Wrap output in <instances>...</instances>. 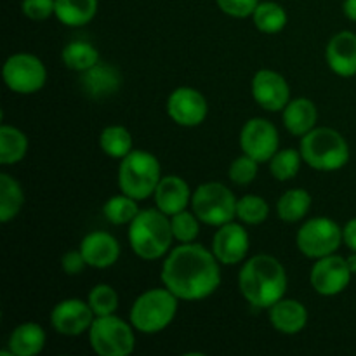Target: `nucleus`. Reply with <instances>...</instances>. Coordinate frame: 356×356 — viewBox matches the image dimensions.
<instances>
[{
    "label": "nucleus",
    "mask_w": 356,
    "mask_h": 356,
    "mask_svg": "<svg viewBox=\"0 0 356 356\" xmlns=\"http://www.w3.org/2000/svg\"><path fill=\"white\" fill-rule=\"evenodd\" d=\"M250 238L247 229L238 222L232 221L219 226L212 240V252L218 261L226 266L242 263L249 254Z\"/></svg>",
    "instance_id": "nucleus-15"
},
{
    "label": "nucleus",
    "mask_w": 356,
    "mask_h": 356,
    "mask_svg": "<svg viewBox=\"0 0 356 356\" xmlns=\"http://www.w3.org/2000/svg\"><path fill=\"white\" fill-rule=\"evenodd\" d=\"M270 205L259 195H245L236 202V218L250 226L261 225L268 219Z\"/></svg>",
    "instance_id": "nucleus-33"
},
{
    "label": "nucleus",
    "mask_w": 356,
    "mask_h": 356,
    "mask_svg": "<svg viewBox=\"0 0 356 356\" xmlns=\"http://www.w3.org/2000/svg\"><path fill=\"white\" fill-rule=\"evenodd\" d=\"M172 240L170 218L160 209H143L129 225L131 249L145 261H155L165 256Z\"/></svg>",
    "instance_id": "nucleus-3"
},
{
    "label": "nucleus",
    "mask_w": 356,
    "mask_h": 356,
    "mask_svg": "<svg viewBox=\"0 0 356 356\" xmlns=\"http://www.w3.org/2000/svg\"><path fill=\"white\" fill-rule=\"evenodd\" d=\"M3 82L16 94H35L47 82V70L40 58L28 52H16L3 63Z\"/></svg>",
    "instance_id": "nucleus-10"
},
{
    "label": "nucleus",
    "mask_w": 356,
    "mask_h": 356,
    "mask_svg": "<svg viewBox=\"0 0 356 356\" xmlns=\"http://www.w3.org/2000/svg\"><path fill=\"white\" fill-rule=\"evenodd\" d=\"M97 14V0H56L54 16L59 23L79 28L90 23Z\"/></svg>",
    "instance_id": "nucleus-24"
},
{
    "label": "nucleus",
    "mask_w": 356,
    "mask_h": 356,
    "mask_svg": "<svg viewBox=\"0 0 356 356\" xmlns=\"http://www.w3.org/2000/svg\"><path fill=\"white\" fill-rule=\"evenodd\" d=\"M87 302L96 316L113 315L118 309V294L111 285L97 284L96 287L90 289Z\"/></svg>",
    "instance_id": "nucleus-34"
},
{
    "label": "nucleus",
    "mask_w": 356,
    "mask_h": 356,
    "mask_svg": "<svg viewBox=\"0 0 356 356\" xmlns=\"http://www.w3.org/2000/svg\"><path fill=\"white\" fill-rule=\"evenodd\" d=\"M191 190L186 181L179 176H163L155 190L156 209L170 216L181 211H186L191 204Z\"/></svg>",
    "instance_id": "nucleus-20"
},
{
    "label": "nucleus",
    "mask_w": 356,
    "mask_h": 356,
    "mask_svg": "<svg viewBox=\"0 0 356 356\" xmlns=\"http://www.w3.org/2000/svg\"><path fill=\"white\" fill-rule=\"evenodd\" d=\"M214 252L200 243H181L163 261L162 284L181 301H202L221 285V268Z\"/></svg>",
    "instance_id": "nucleus-1"
},
{
    "label": "nucleus",
    "mask_w": 356,
    "mask_h": 356,
    "mask_svg": "<svg viewBox=\"0 0 356 356\" xmlns=\"http://www.w3.org/2000/svg\"><path fill=\"white\" fill-rule=\"evenodd\" d=\"M270 322L275 330L287 336L299 334L308 323V309L298 299H280L270 308Z\"/></svg>",
    "instance_id": "nucleus-21"
},
{
    "label": "nucleus",
    "mask_w": 356,
    "mask_h": 356,
    "mask_svg": "<svg viewBox=\"0 0 356 356\" xmlns=\"http://www.w3.org/2000/svg\"><path fill=\"white\" fill-rule=\"evenodd\" d=\"M329 68L343 79L356 75V33L343 30L334 35L325 49Z\"/></svg>",
    "instance_id": "nucleus-18"
},
{
    "label": "nucleus",
    "mask_w": 356,
    "mask_h": 356,
    "mask_svg": "<svg viewBox=\"0 0 356 356\" xmlns=\"http://www.w3.org/2000/svg\"><path fill=\"white\" fill-rule=\"evenodd\" d=\"M61 59L66 68L82 73L99 63V52L90 42L72 40L63 47Z\"/></svg>",
    "instance_id": "nucleus-28"
},
{
    "label": "nucleus",
    "mask_w": 356,
    "mask_h": 356,
    "mask_svg": "<svg viewBox=\"0 0 356 356\" xmlns=\"http://www.w3.org/2000/svg\"><path fill=\"white\" fill-rule=\"evenodd\" d=\"M139 211L141 209H139L138 200L125 193L108 198L103 205L104 218L108 219V222L115 226L131 225L136 216L139 214Z\"/></svg>",
    "instance_id": "nucleus-31"
},
{
    "label": "nucleus",
    "mask_w": 356,
    "mask_h": 356,
    "mask_svg": "<svg viewBox=\"0 0 356 356\" xmlns=\"http://www.w3.org/2000/svg\"><path fill=\"white\" fill-rule=\"evenodd\" d=\"M318 120V110L308 97H296L284 108V125L292 136L302 138L313 131Z\"/></svg>",
    "instance_id": "nucleus-22"
},
{
    "label": "nucleus",
    "mask_w": 356,
    "mask_h": 356,
    "mask_svg": "<svg viewBox=\"0 0 356 356\" xmlns=\"http://www.w3.org/2000/svg\"><path fill=\"white\" fill-rule=\"evenodd\" d=\"M343 242V228L325 216L308 219L296 235L298 249L309 259H320L336 254Z\"/></svg>",
    "instance_id": "nucleus-9"
},
{
    "label": "nucleus",
    "mask_w": 356,
    "mask_h": 356,
    "mask_svg": "<svg viewBox=\"0 0 356 356\" xmlns=\"http://www.w3.org/2000/svg\"><path fill=\"white\" fill-rule=\"evenodd\" d=\"M207 113V99L193 87H177L167 97V115L181 127H197Z\"/></svg>",
    "instance_id": "nucleus-13"
},
{
    "label": "nucleus",
    "mask_w": 356,
    "mask_h": 356,
    "mask_svg": "<svg viewBox=\"0 0 356 356\" xmlns=\"http://www.w3.org/2000/svg\"><path fill=\"white\" fill-rule=\"evenodd\" d=\"M179 298L167 287L152 289L139 296L131 308L132 327L141 334H159L172 323Z\"/></svg>",
    "instance_id": "nucleus-6"
},
{
    "label": "nucleus",
    "mask_w": 356,
    "mask_h": 356,
    "mask_svg": "<svg viewBox=\"0 0 356 356\" xmlns=\"http://www.w3.org/2000/svg\"><path fill=\"white\" fill-rule=\"evenodd\" d=\"M302 160L322 172L339 170L350 162V146L341 132L330 127H315L301 138Z\"/></svg>",
    "instance_id": "nucleus-4"
},
{
    "label": "nucleus",
    "mask_w": 356,
    "mask_h": 356,
    "mask_svg": "<svg viewBox=\"0 0 356 356\" xmlns=\"http://www.w3.org/2000/svg\"><path fill=\"white\" fill-rule=\"evenodd\" d=\"M343 240L348 245V249L356 252V218L350 219L343 228Z\"/></svg>",
    "instance_id": "nucleus-40"
},
{
    "label": "nucleus",
    "mask_w": 356,
    "mask_h": 356,
    "mask_svg": "<svg viewBox=\"0 0 356 356\" xmlns=\"http://www.w3.org/2000/svg\"><path fill=\"white\" fill-rule=\"evenodd\" d=\"M99 146L108 156L122 160L132 152V136L124 125H108L99 136Z\"/></svg>",
    "instance_id": "nucleus-29"
},
{
    "label": "nucleus",
    "mask_w": 356,
    "mask_h": 356,
    "mask_svg": "<svg viewBox=\"0 0 356 356\" xmlns=\"http://www.w3.org/2000/svg\"><path fill=\"white\" fill-rule=\"evenodd\" d=\"M348 264H350L351 271H353V275L356 273V252H353V256L348 257Z\"/></svg>",
    "instance_id": "nucleus-42"
},
{
    "label": "nucleus",
    "mask_w": 356,
    "mask_h": 356,
    "mask_svg": "<svg viewBox=\"0 0 356 356\" xmlns=\"http://www.w3.org/2000/svg\"><path fill=\"white\" fill-rule=\"evenodd\" d=\"M351 277H353V271L348 264V259L337 254H330V256L316 259L312 268L309 282L315 292L330 298V296H337L346 291Z\"/></svg>",
    "instance_id": "nucleus-12"
},
{
    "label": "nucleus",
    "mask_w": 356,
    "mask_h": 356,
    "mask_svg": "<svg viewBox=\"0 0 356 356\" xmlns=\"http://www.w3.org/2000/svg\"><path fill=\"white\" fill-rule=\"evenodd\" d=\"M257 172H259V162L243 153L242 156L233 160L232 165H229L228 176L238 186H247V184L256 179Z\"/></svg>",
    "instance_id": "nucleus-36"
},
{
    "label": "nucleus",
    "mask_w": 356,
    "mask_h": 356,
    "mask_svg": "<svg viewBox=\"0 0 356 356\" xmlns=\"http://www.w3.org/2000/svg\"><path fill=\"white\" fill-rule=\"evenodd\" d=\"M94 312L90 309L89 302L82 299H63L61 302L52 308L51 312V325L56 332L63 336H80L83 332H89L92 325Z\"/></svg>",
    "instance_id": "nucleus-14"
},
{
    "label": "nucleus",
    "mask_w": 356,
    "mask_h": 356,
    "mask_svg": "<svg viewBox=\"0 0 356 356\" xmlns=\"http://www.w3.org/2000/svg\"><path fill=\"white\" fill-rule=\"evenodd\" d=\"M80 252L87 266L104 270L113 266L120 257V243L106 232H90L80 242Z\"/></svg>",
    "instance_id": "nucleus-17"
},
{
    "label": "nucleus",
    "mask_w": 356,
    "mask_h": 356,
    "mask_svg": "<svg viewBox=\"0 0 356 356\" xmlns=\"http://www.w3.org/2000/svg\"><path fill=\"white\" fill-rule=\"evenodd\" d=\"M238 287L250 306L270 309L287 292V271L277 257L257 254L247 259L240 270Z\"/></svg>",
    "instance_id": "nucleus-2"
},
{
    "label": "nucleus",
    "mask_w": 356,
    "mask_h": 356,
    "mask_svg": "<svg viewBox=\"0 0 356 356\" xmlns=\"http://www.w3.org/2000/svg\"><path fill=\"white\" fill-rule=\"evenodd\" d=\"M252 96L263 110L284 111L291 101V87L278 72L259 70L252 79Z\"/></svg>",
    "instance_id": "nucleus-16"
},
{
    "label": "nucleus",
    "mask_w": 356,
    "mask_h": 356,
    "mask_svg": "<svg viewBox=\"0 0 356 356\" xmlns=\"http://www.w3.org/2000/svg\"><path fill=\"white\" fill-rule=\"evenodd\" d=\"M122 86V75L115 66L108 63H97L92 68L82 72L80 87L92 99H104L118 92Z\"/></svg>",
    "instance_id": "nucleus-19"
},
{
    "label": "nucleus",
    "mask_w": 356,
    "mask_h": 356,
    "mask_svg": "<svg viewBox=\"0 0 356 356\" xmlns=\"http://www.w3.org/2000/svg\"><path fill=\"white\" fill-rule=\"evenodd\" d=\"M278 145H280V136H278L277 127L266 118H250L240 132L242 152L259 163L270 162L278 152Z\"/></svg>",
    "instance_id": "nucleus-11"
},
{
    "label": "nucleus",
    "mask_w": 356,
    "mask_h": 356,
    "mask_svg": "<svg viewBox=\"0 0 356 356\" xmlns=\"http://www.w3.org/2000/svg\"><path fill=\"white\" fill-rule=\"evenodd\" d=\"M302 160L301 152L292 148L278 149L270 160V172L277 181H291L298 176Z\"/></svg>",
    "instance_id": "nucleus-32"
},
{
    "label": "nucleus",
    "mask_w": 356,
    "mask_h": 356,
    "mask_svg": "<svg viewBox=\"0 0 356 356\" xmlns=\"http://www.w3.org/2000/svg\"><path fill=\"white\" fill-rule=\"evenodd\" d=\"M132 323L117 315L96 316L89 329V343L99 356H129L136 348Z\"/></svg>",
    "instance_id": "nucleus-7"
},
{
    "label": "nucleus",
    "mask_w": 356,
    "mask_h": 356,
    "mask_svg": "<svg viewBox=\"0 0 356 356\" xmlns=\"http://www.w3.org/2000/svg\"><path fill=\"white\" fill-rule=\"evenodd\" d=\"M24 204L21 184L7 172L0 174V222H9L19 214Z\"/></svg>",
    "instance_id": "nucleus-27"
},
{
    "label": "nucleus",
    "mask_w": 356,
    "mask_h": 356,
    "mask_svg": "<svg viewBox=\"0 0 356 356\" xmlns=\"http://www.w3.org/2000/svg\"><path fill=\"white\" fill-rule=\"evenodd\" d=\"M236 197L221 183H204L191 197V209L202 222L209 226L226 225L236 218Z\"/></svg>",
    "instance_id": "nucleus-8"
},
{
    "label": "nucleus",
    "mask_w": 356,
    "mask_h": 356,
    "mask_svg": "<svg viewBox=\"0 0 356 356\" xmlns=\"http://www.w3.org/2000/svg\"><path fill=\"white\" fill-rule=\"evenodd\" d=\"M216 2L222 13L238 19L252 16L256 7L259 6V0H216Z\"/></svg>",
    "instance_id": "nucleus-38"
},
{
    "label": "nucleus",
    "mask_w": 356,
    "mask_h": 356,
    "mask_svg": "<svg viewBox=\"0 0 356 356\" xmlns=\"http://www.w3.org/2000/svg\"><path fill=\"white\" fill-rule=\"evenodd\" d=\"M312 209V195L302 188L289 190L278 198V218L285 222H299L306 218Z\"/></svg>",
    "instance_id": "nucleus-26"
},
{
    "label": "nucleus",
    "mask_w": 356,
    "mask_h": 356,
    "mask_svg": "<svg viewBox=\"0 0 356 356\" xmlns=\"http://www.w3.org/2000/svg\"><path fill=\"white\" fill-rule=\"evenodd\" d=\"M87 263L83 259L82 252L79 250H70L65 256L61 257V268L66 275H80L83 270H86Z\"/></svg>",
    "instance_id": "nucleus-39"
},
{
    "label": "nucleus",
    "mask_w": 356,
    "mask_h": 356,
    "mask_svg": "<svg viewBox=\"0 0 356 356\" xmlns=\"http://www.w3.org/2000/svg\"><path fill=\"white\" fill-rule=\"evenodd\" d=\"M343 13L348 19L355 21L356 23V0H344Z\"/></svg>",
    "instance_id": "nucleus-41"
},
{
    "label": "nucleus",
    "mask_w": 356,
    "mask_h": 356,
    "mask_svg": "<svg viewBox=\"0 0 356 356\" xmlns=\"http://www.w3.org/2000/svg\"><path fill=\"white\" fill-rule=\"evenodd\" d=\"M56 0H23L21 10L31 21H45L54 14Z\"/></svg>",
    "instance_id": "nucleus-37"
},
{
    "label": "nucleus",
    "mask_w": 356,
    "mask_h": 356,
    "mask_svg": "<svg viewBox=\"0 0 356 356\" xmlns=\"http://www.w3.org/2000/svg\"><path fill=\"white\" fill-rule=\"evenodd\" d=\"M28 153V138L14 125L3 124L0 127V163L14 165Z\"/></svg>",
    "instance_id": "nucleus-25"
},
{
    "label": "nucleus",
    "mask_w": 356,
    "mask_h": 356,
    "mask_svg": "<svg viewBox=\"0 0 356 356\" xmlns=\"http://www.w3.org/2000/svg\"><path fill=\"white\" fill-rule=\"evenodd\" d=\"M160 179L162 169L159 159L145 149H132L118 165V188L138 202L155 195Z\"/></svg>",
    "instance_id": "nucleus-5"
},
{
    "label": "nucleus",
    "mask_w": 356,
    "mask_h": 356,
    "mask_svg": "<svg viewBox=\"0 0 356 356\" xmlns=\"http://www.w3.org/2000/svg\"><path fill=\"white\" fill-rule=\"evenodd\" d=\"M252 19L257 30L263 31V33L273 35L285 28V24H287V13H285V9L280 3L266 0V2H259V6L254 10Z\"/></svg>",
    "instance_id": "nucleus-30"
},
{
    "label": "nucleus",
    "mask_w": 356,
    "mask_h": 356,
    "mask_svg": "<svg viewBox=\"0 0 356 356\" xmlns=\"http://www.w3.org/2000/svg\"><path fill=\"white\" fill-rule=\"evenodd\" d=\"M45 346V330L35 322L17 325L9 336V350L14 356H35Z\"/></svg>",
    "instance_id": "nucleus-23"
},
{
    "label": "nucleus",
    "mask_w": 356,
    "mask_h": 356,
    "mask_svg": "<svg viewBox=\"0 0 356 356\" xmlns=\"http://www.w3.org/2000/svg\"><path fill=\"white\" fill-rule=\"evenodd\" d=\"M200 219L197 218L195 212L181 211L177 214L170 216V226H172L174 240L179 243H191L200 233V226H198Z\"/></svg>",
    "instance_id": "nucleus-35"
}]
</instances>
